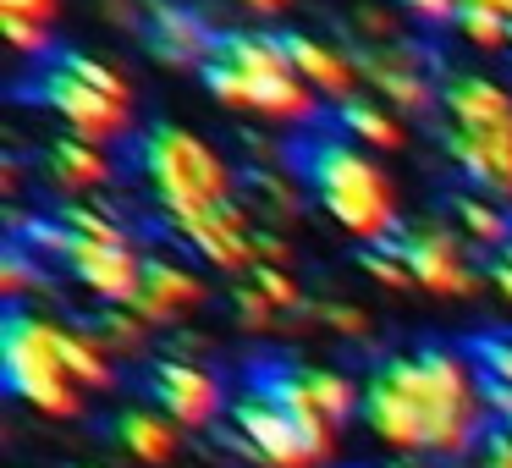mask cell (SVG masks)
Instances as JSON below:
<instances>
[{"label": "cell", "instance_id": "obj_1", "mask_svg": "<svg viewBox=\"0 0 512 468\" xmlns=\"http://www.w3.org/2000/svg\"><path fill=\"white\" fill-rule=\"evenodd\" d=\"M364 424L391 452L435 463L474 457L490 408L468 347L419 342L375 358V369L364 375Z\"/></svg>", "mask_w": 512, "mask_h": 468}, {"label": "cell", "instance_id": "obj_2", "mask_svg": "<svg viewBox=\"0 0 512 468\" xmlns=\"http://www.w3.org/2000/svg\"><path fill=\"white\" fill-rule=\"evenodd\" d=\"M287 171L303 182L314 204L342 226L358 243H386L397 237L402 215H397V188L391 177L331 122V116H314L298 138L287 144Z\"/></svg>", "mask_w": 512, "mask_h": 468}, {"label": "cell", "instance_id": "obj_3", "mask_svg": "<svg viewBox=\"0 0 512 468\" xmlns=\"http://www.w3.org/2000/svg\"><path fill=\"white\" fill-rule=\"evenodd\" d=\"M127 160H133L138 188H144L149 210L166 221V232L226 210L243 193V177L221 160V149H210L199 133L171 127V122H155L144 133H133V155Z\"/></svg>", "mask_w": 512, "mask_h": 468}, {"label": "cell", "instance_id": "obj_4", "mask_svg": "<svg viewBox=\"0 0 512 468\" xmlns=\"http://www.w3.org/2000/svg\"><path fill=\"white\" fill-rule=\"evenodd\" d=\"M204 89L226 105V111H248L259 122H298L309 127L320 116L314 89L292 72L287 50L276 34H221L215 56L204 61Z\"/></svg>", "mask_w": 512, "mask_h": 468}, {"label": "cell", "instance_id": "obj_5", "mask_svg": "<svg viewBox=\"0 0 512 468\" xmlns=\"http://www.w3.org/2000/svg\"><path fill=\"white\" fill-rule=\"evenodd\" d=\"M0 375L17 402H28L45 419H78L83 413V386L67 375L56 320L23 309V303L0 314Z\"/></svg>", "mask_w": 512, "mask_h": 468}, {"label": "cell", "instance_id": "obj_6", "mask_svg": "<svg viewBox=\"0 0 512 468\" xmlns=\"http://www.w3.org/2000/svg\"><path fill=\"white\" fill-rule=\"evenodd\" d=\"M12 100L50 105V111L72 127V138H89V144H111V138L133 133V105L111 100V94L94 89V83H83L78 72L61 61V50L39 56V67L28 72V78L12 83Z\"/></svg>", "mask_w": 512, "mask_h": 468}, {"label": "cell", "instance_id": "obj_7", "mask_svg": "<svg viewBox=\"0 0 512 468\" xmlns=\"http://www.w3.org/2000/svg\"><path fill=\"white\" fill-rule=\"evenodd\" d=\"M226 446L243 452L248 463H259V468H320L325 463V457L314 452V441L298 430V419H292L287 408H276V402L254 386H243L232 397Z\"/></svg>", "mask_w": 512, "mask_h": 468}, {"label": "cell", "instance_id": "obj_8", "mask_svg": "<svg viewBox=\"0 0 512 468\" xmlns=\"http://www.w3.org/2000/svg\"><path fill=\"white\" fill-rule=\"evenodd\" d=\"M144 402H155V408L166 413L171 424H182V430H215V424H221V408H232V391H226V380L215 375L210 364L166 353L144 369Z\"/></svg>", "mask_w": 512, "mask_h": 468}, {"label": "cell", "instance_id": "obj_9", "mask_svg": "<svg viewBox=\"0 0 512 468\" xmlns=\"http://www.w3.org/2000/svg\"><path fill=\"white\" fill-rule=\"evenodd\" d=\"M397 248V259L408 265L413 287L435 292V298H468L485 281V270L468 265V243L441 221H408L397 226V237H386Z\"/></svg>", "mask_w": 512, "mask_h": 468}, {"label": "cell", "instance_id": "obj_10", "mask_svg": "<svg viewBox=\"0 0 512 468\" xmlns=\"http://www.w3.org/2000/svg\"><path fill=\"white\" fill-rule=\"evenodd\" d=\"M435 138H441L446 160L457 166V177L468 188L512 210V127H501V133H468V127L435 122Z\"/></svg>", "mask_w": 512, "mask_h": 468}, {"label": "cell", "instance_id": "obj_11", "mask_svg": "<svg viewBox=\"0 0 512 468\" xmlns=\"http://www.w3.org/2000/svg\"><path fill=\"white\" fill-rule=\"evenodd\" d=\"M353 67H358V78H369V89L386 105H397V111H408V116L441 111V83L430 78V67H424L413 50H397V45L353 50Z\"/></svg>", "mask_w": 512, "mask_h": 468}, {"label": "cell", "instance_id": "obj_12", "mask_svg": "<svg viewBox=\"0 0 512 468\" xmlns=\"http://www.w3.org/2000/svg\"><path fill=\"white\" fill-rule=\"evenodd\" d=\"M144 45L155 61H166V67H199L215 56V39H221V28H210V17H199L193 6H177V0H149L144 12Z\"/></svg>", "mask_w": 512, "mask_h": 468}, {"label": "cell", "instance_id": "obj_13", "mask_svg": "<svg viewBox=\"0 0 512 468\" xmlns=\"http://www.w3.org/2000/svg\"><path fill=\"white\" fill-rule=\"evenodd\" d=\"M243 386H254V391H265L276 408H287L292 419H298V430L314 441V452L331 463V452H336V424L325 419L320 408H314V397H309V375H303V364L298 358H254L248 364V380Z\"/></svg>", "mask_w": 512, "mask_h": 468}, {"label": "cell", "instance_id": "obj_14", "mask_svg": "<svg viewBox=\"0 0 512 468\" xmlns=\"http://www.w3.org/2000/svg\"><path fill=\"white\" fill-rule=\"evenodd\" d=\"M61 265L100 303H133L138 281H144V254L133 243H72Z\"/></svg>", "mask_w": 512, "mask_h": 468}, {"label": "cell", "instance_id": "obj_15", "mask_svg": "<svg viewBox=\"0 0 512 468\" xmlns=\"http://www.w3.org/2000/svg\"><path fill=\"white\" fill-rule=\"evenodd\" d=\"M204 298L210 292H204V281L188 265H177V259H144V281H138V298L127 309L144 314L149 325H171L182 314H193Z\"/></svg>", "mask_w": 512, "mask_h": 468}, {"label": "cell", "instance_id": "obj_16", "mask_svg": "<svg viewBox=\"0 0 512 468\" xmlns=\"http://www.w3.org/2000/svg\"><path fill=\"white\" fill-rule=\"evenodd\" d=\"M441 111V122L468 127V133H501V127H512V94L479 72H452V78H441Z\"/></svg>", "mask_w": 512, "mask_h": 468}, {"label": "cell", "instance_id": "obj_17", "mask_svg": "<svg viewBox=\"0 0 512 468\" xmlns=\"http://www.w3.org/2000/svg\"><path fill=\"white\" fill-rule=\"evenodd\" d=\"M111 435L127 457H138L144 468H171L182 457V424H171L155 402H127L111 419Z\"/></svg>", "mask_w": 512, "mask_h": 468}, {"label": "cell", "instance_id": "obj_18", "mask_svg": "<svg viewBox=\"0 0 512 468\" xmlns=\"http://www.w3.org/2000/svg\"><path fill=\"white\" fill-rule=\"evenodd\" d=\"M276 39H281V50H287L292 72H298L314 94H336V100H347V94H353L358 67L342 56V50L320 45V39H309V34H276Z\"/></svg>", "mask_w": 512, "mask_h": 468}, {"label": "cell", "instance_id": "obj_19", "mask_svg": "<svg viewBox=\"0 0 512 468\" xmlns=\"http://www.w3.org/2000/svg\"><path fill=\"white\" fill-rule=\"evenodd\" d=\"M446 210H452V232L463 237L468 248H485V254H496V248L512 243V210L496 199H485V193H446Z\"/></svg>", "mask_w": 512, "mask_h": 468}, {"label": "cell", "instance_id": "obj_20", "mask_svg": "<svg viewBox=\"0 0 512 468\" xmlns=\"http://www.w3.org/2000/svg\"><path fill=\"white\" fill-rule=\"evenodd\" d=\"M45 171H50V182L67 188V193L105 188V182L116 177L111 155H105L100 144H89V138H56V144L45 149Z\"/></svg>", "mask_w": 512, "mask_h": 468}, {"label": "cell", "instance_id": "obj_21", "mask_svg": "<svg viewBox=\"0 0 512 468\" xmlns=\"http://www.w3.org/2000/svg\"><path fill=\"white\" fill-rule=\"evenodd\" d=\"M83 331H89L111 358H144L155 325H149L144 314H133L127 303H100L94 314H83Z\"/></svg>", "mask_w": 512, "mask_h": 468}, {"label": "cell", "instance_id": "obj_22", "mask_svg": "<svg viewBox=\"0 0 512 468\" xmlns=\"http://www.w3.org/2000/svg\"><path fill=\"white\" fill-rule=\"evenodd\" d=\"M331 122L342 127V133L353 138V144H369V149H402V127H397V116H391L380 100L347 94V100H336Z\"/></svg>", "mask_w": 512, "mask_h": 468}, {"label": "cell", "instance_id": "obj_23", "mask_svg": "<svg viewBox=\"0 0 512 468\" xmlns=\"http://www.w3.org/2000/svg\"><path fill=\"white\" fill-rule=\"evenodd\" d=\"M56 342H61V358H67V375L78 380L83 391H111L116 386V358L105 353L83 325H61L56 320Z\"/></svg>", "mask_w": 512, "mask_h": 468}, {"label": "cell", "instance_id": "obj_24", "mask_svg": "<svg viewBox=\"0 0 512 468\" xmlns=\"http://www.w3.org/2000/svg\"><path fill=\"white\" fill-rule=\"evenodd\" d=\"M243 193H248V199H259V210H270L276 221H292V215L303 210V182L298 177H281L276 166L243 171Z\"/></svg>", "mask_w": 512, "mask_h": 468}, {"label": "cell", "instance_id": "obj_25", "mask_svg": "<svg viewBox=\"0 0 512 468\" xmlns=\"http://www.w3.org/2000/svg\"><path fill=\"white\" fill-rule=\"evenodd\" d=\"M56 221L67 226L72 243H133L127 226L105 204H56Z\"/></svg>", "mask_w": 512, "mask_h": 468}, {"label": "cell", "instance_id": "obj_26", "mask_svg": "<svg viewBox=\"0 0 512 468\" xmlns=\"http://www.w3.org/2000/svg\"><path fill=\"white\" fill-rule=\"evenodd\" d=\"M468 358H474L479 380H496L512 391V331H479L468 336Z\"/></svg>", "mask_w": 512, "mask_h": 468}, {"label": "cell", "instance_id": "obj_27", "mask_svg": "<svg viewBox=\"0 0 512 468\" xmlns=\"http://www.w3.org/2000/svg\"><path fill=\"white\" fill-rule=\"evenodd\" d=\"M457 28H463V39L479 45V50H507V39H512V17L490 12V6H479V0H463Z\"/></svg>", "mask_w": 512, "mask_h": 468}, {"label": "cell", "instance_id": "obj_28", "mask_svg": "<svg viewBox=\"0 0 512 468\" xmlns=\"http://www.w3.org/2000/svg\"><path fill=\"white\" fill-rule=\"evenodd\" d=\"M303 320L325 325V331L342 336V342H364V336H369V314H364V309H353V303H336V298H325V303H303Z\"/></svg>", "mask_w": 512, "mask_h": 468}, {"label": "cell", "instance_id": "obj_29", "mask_svg": "<svg viewBox=\"0 0 512 468\" xmlns=\"http://www.w3.org/2000/svg\"><path fill=\"white\" fill-rule=\"evenodd\" d=\"M226 303H232V320L243 325V331H276L281 325V309L254 287V281H237V287L226 292Z\"/></svg>", "mask_w": 512, "mask_h": 468}, {"label": "cell", "instance_id": "obj_30", "mask_svg": "<svg viewBox=\"0 0 512 468\" xmlns=\"http://www.w3.org/2000/svg\"><path fill=\"white\" fill-rule=\"evenodd\" d=\"M358 270H364V276H375L380 287H391V292L413 287L408 265L397 259V248H391V243H369V248H358Z\"/></svg>", "mask_w": 512, "mask_h": 468}, {"label": "cell", "instance_id": "obj_31", "mask_svg": "<svg viewBox=\"0 0 512 468\" xmlns=\"http://www.w3.org/2000/svg\"><path fill=\"white\" fill-rule=\"evenodd\" d=\"M61 61H67V67L78 72L83 83H94V89H105L111 100H127V105H133V89H127V78H122L116 67H105V61L83 56V50H61Z\"/></svg>", "mask_w": 512, "mask_h": 468}, {"label": "cell", "instance_id": "obj_32", "mask_svg": "<svg viewBox=\"0 0 512 468\" xmlns=\"http://www.w3.org/2000/svg\"><path fill=\"white\" fill-rule=\"evenodd\" d=\"M248 281H254V287L265 292L281 314H303V292H298V281H292L281 265H254V270H248Z\"/></svg>", "mask_w": 512, "mask_h": 468}, {"label": "cell", "instance_id": "obj_33", "mask_svg": "<svg viewBox=\"0 0 512 468\" xmlns=\"http://www.w3.org/2000/svg\"><path fill=\"white\" fill-rule=\"evenodd\" d=\"M0 34H6V45H12V50H23V56H50V28L34 23V17L0 12Z\"/></svg>", "mask_w": 512, "mask_h": 468}, {"label": "cell", "instance_id": "obj_34", "mask_svg": "<svg viewBox=\"0 0 512 468\" xmlns=\"http://www.w3.org/2000/svg\"><path fill=\"white\" fill-rule=\"evenodd\" d=\"M474 468H512V430L501 419L485 424V435L474 446Z\"/></svg>", "mask_w": 512, "mask_h": 468}, {"label": "cell", "instance_id": "obj_35", "mask_svg": "<svg viewBox=\"0 0 512 468\" xmlns=\"http://www.w3.org/2000/svg\"><path fill=\"white\" fill-rule=\"evenodd\" d=\"M485 281L512 303V243H507V248H496V254H485Z\"/></svg>", "mask_w": 512, "mask_h": 468}, {"label": "cell", "instance_id": "obj_36", "mask_svg": "<svg viewBox=\"0 0 512 468\" xmlns=\"http://www.w3.org/2000/svg\"><path fill=\"white\" fill-rule=\"evenodd\" d=\"M287 259H292V248L281 243L276 232H265V226H254V265H281V270H287Z\"/></svg>", "mask_w": 512, "mask_h": 468}, {"label": "cell", "instance_id": "obj_37", "mask_svg": "<svg viewBox=\"0 0 512 468\" xmlns=\"http://www.w3.org/2000/svg\"><path fill=\"white\" fill-rule=\"evenodd\" d=\"M419 23H457V12H463V0H402Z\"/></svg>", "mask_w": 512, "mask_h": 468}, {"label": "cell", "instance_id": "obj_38", "mask_svg": "<svg viewBox=\"0 0 512 468\" xmlns=\"http://www.w3.org/2000/svg\"><path fill=\"white\" fill-rule=\"evenodd\" d=\"M61 0H0V12H17V17H34V23H50Z\"/></svg>", "mask_w": 512, "mask_h": 468}, {"label": "cell", "instance_id": "obj_39", "mask_svg": "<svg viewBox=\"0 0 512 468\" xmlns=\"http://www.w3.org/2000/svg\"><path fill=\"white\" fill-rule=\"evenodd\" d=\"M353 17L364 23V34H369V39H391V34H397V23H391L386 12H375V6H358Z\"/></svg>", "mask_w": 512, "mask_h": 468}, {"label": "cell", "instance_id": "obj_40", "mask_svg": "<svg viewBox=\"0 0 512 468\" xmlns=\"http://www.w3.org/2000/svg\"><path fill=\"white\" fill-rule=\"evenodd\" d=\"M248 12H259V17H276V12H287L292 0H243Z\"/></svg>", "mask_w": 512, "mask_h": 468}]
</instances>
